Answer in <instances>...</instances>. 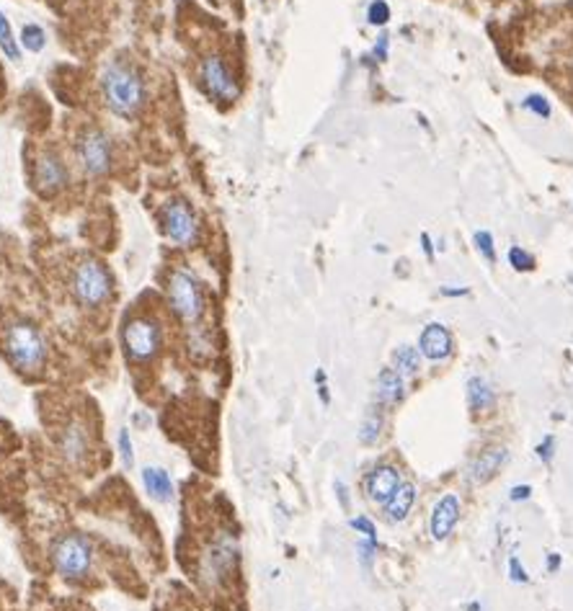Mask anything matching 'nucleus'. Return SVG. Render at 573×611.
Instances as JSON below:
<instances>
[{
	"label": "nucleus",
	"mask_w": 573,
	"mask_h": 611,
	"mask_svg": "<svg viewBox=\"0 0 573 611\" xmlns=\"http://www.w3.org/2000/svg\"><path fill=\"white\" fill-rule=\"evenodd\" d=\"M101 93H104L107 107L122 119H135L147 101V85H145L142 73L132 62H124V60H111L104 67Z\"/></svg>",
	"instance_id": "1"
},
{
	"label": "nucleus",
	"mask_w": 573,
	"mask_h": 611,
	"mask_svg": "<svg viewBox=\"0 0 573 611\" xmlns=\"http://www.w3.org/2000/svg\"><path fill=\"white\" fill-rule=\"evenodd\" d=\"M0 348L16 372L36 374L47 364V341L42 330L27 318H13L5 322L0 333Z\"/></svg>",
	"instance_id": "2"
},
{
	"label": "nucleus",
	"mask_w": 573,
	"mask_h": 611,
	"mask_svg": "<svg viewBox=\"0 0 573 611\" xmlns=\"http://www.w3.org/2000/svg\"><path fill=\"white\" fill-rule=\"evenodd\" d=\"M111 274L109 268L104 266L96 258H85L81 261L73 276H70V290L73 297L78 299V305L85 310H96L101 307L111 297Z\"/></svg>",
	"instance_id": "3"
},
{
	"label": "nucleus",
	"mask_w": 573,
	"mask_h": 611,
	"mask_svg": "<svg viewBox=\"0 0 573 611\" xmlns=\"http://www.w3.org/2000/svg\"><path fill=\"white\" fill-rule=\"evenodd\" d=\"M76 160L81 171L91 179H101L114 168V145L109 134L99 127H85L76 137Z\"/></svg>",
	"instance_id": "4"
},
{
	"label": "nucleus",
	"mask_w": 573,
	"mask_h": 611,
	"mask_svg": "<svg viewBox=\"0 0 573 611\" xmlns=\"http://www.w3.org/2000/svg\"><path fill=\"white\" fill-rule=\"evenodd\" d=\"M52 565L62 578H83L93 565V544L83 534H65L52 544Z\"/></svg>",
	"instance_id": "5"
},
{
	"label": "nucleus",
	"mask_w": 573,
	"mask_h": 611,
	"mask_svg": "<svg viewBox=\"0 0 573 611\" xmlns=\"http://www.w3.org/2000/svg\"><path fill=\"white\" fill-rule=\"evenodd\" d=\"M199 83H202L204 93L218 104H235L241 96L235 73L230 70L227 60L219 54H207L199 62Z\"/></svg>",
	"instance_id": "6"
},
{
	"label": "nucleus",
	"mask_w": 573,
	"mask_h": 611,
	"mask_svg": "<svg viewBox=\"0 0 573 611\" xmlns=\"http://www.w3.org/2000/svg\"><path fill=\"white\" fill-rule=\"evenodd\" d=\"M122 344H124V353L132 361H150L161 353L163 345V330L155 320L150 318H132L124 325L122 333Z\"/></svg>",
	"instance_id": "7"
},
{
	"label": "nucleus",
	"mask_w": 573,
	"mask_h": 611,
	"mask_svg": "<svg viewBox=\"0 0 573 611\" xmlns=\"http://www.w3.org/2000/svg\"><path fill=\"white\" fill-rule=\"evenodd\" d=\"M161 225H163L165 238L181 248H191L199 240V219L191 210L189 202L173 196L161 207Z\"/></svg>",
	"instance_id": "8"
},
{
	"label": "nucleus",
	"mask_w": 573,
	"mask_h": 611,
	"mask_svg": "<svg viewBox=\"0 0 573 611\" xmlns=\"http://www.w3.org/2000/svg\"><path fill=\"white\" fill-rule=\"evenodd\" d=\"M168 302L187 322H196L204 313V292L189 271H173L168 279Z\"/></svg>",
	"instance_id": "9"
},
{
	"label": "nucleus",
	"mask_w": 573,
	"mask_h": 611,
	"mask_svg": "<svg viewBox=\"0 0 573 611\" xmlns=\"http://www.w3.org/2000/svg\"><path fill=\"white\" fill-rule=\"evenodd\" d=\"M235 565H238V542H235V536L222 534L210 544V550L202 558V570H199L202 581L212 588L225 583L230 578V573L235 570Z\"/></svg>",
	"instance_id": "10"
},
{
	"label": "nucleus",
	"mask_w": 573,
	"mask_h": 611,
	"mask_svg": "<svg viewBox=\"0 0 573 611\" xmlns=\"http://www.w3.org/2000/svg\"><path fill=\"white\" fill-rule=\"evenodd\" d=\"M31 184L42 196H55L57 191L70 184V171L55 150L39 153L31 163Z\"/></svg>",
	"instance_id": "11"
},
{
	"label": "nucleus",
	"mask_w": 573,
	"mask_h": 611,
	"mask_svg": "<svg viewBox=\"0 0 573 611\" xmlns=\"http://www.w3.org/2000/svg\"><path fill=\"white\" fill-rule=\"evenodd\" d=\"M418 351L429 361H442L452 351V336L442 322H429L418 336Z\"/></svg>",
	"instance_id": "12"
},
{
	"label": "nucleus",
	"mask_w": 573,
	"mask_h": 611,
	"mask_svg": "<svg viewBox=\"0 0 573 611\" xmlns=\"http://www.w3.org/2000/svg\"><path fill=\"white\" fill-rule=\"evenodd\" d=\"M60 452L70 464H81L88 454V431L81 421H73L60 431Z\"/></svg>",
	"instance_id": "13"
},
{
	"label": "nucleus",
	"mask_w": 573,
	"mask_h": 611,
	"mask_svg": "<svg viewBox=\"0 0 573 611\" xmlns=\"http://www.w3.org/2000/svg\"><path fill=\"white\" fill-rule=\"evenodd\" d=\"M398 488H401V475H398L395 467L382 464V467H375V470L367 475V493H370V498H372L375 504H387Z\"/></svg>",
	"instance_id": "14"
},
{
	"label": "nucleus",
	"mask_w": 573,
	"mask_h": 611,
	"mask_svg": "<svg viewBox=\"0 0 573 611\" xmlns=\"http://www.w3.org/2000/svg\"><path fill=\"white\" fill-rule=\"evenodd\" d=\"M458 516H460V501L455 496L439 498V504L434 505V513H432V536L447 539L458 524Z\"/></svg>",
	"instance_id": "15"
},
{
	"label": "nucleus",
	"mask_w": 573,
	"mask_h": 611,
	"mask_svg": "<svg viewBox=\"0 0 573 611\" xmlns=\"http://www.w3.org/2000/svg\"><path fill=\"white\" fill-rule=\"evenodd\" d=\"M378 402L382 408H390L395 402H401L406 395V385H403V374H398L393 367H385L378 374Z\"/></svg>",
	"instance_id": "16"
},
{
	"label": "nucleus",
	"mask_w": 573,
	"mask_h": 611,
	"mask_svg": "<svg viewBox=\"0 0 573 611\" xmlns=\"http://www.w3.org/2000/svg\"><path fill=\"white\" fill-rule=\"evenodd\" d=\"M142 485H145V493L158 504H168L173 498V480L163 467H145L142 470Z\"/></svg>",
	"instance_id": "17"
},
{
	"label": "nucleus",
	"mask_w": 573,
	"mask_h": 611,
	"mask_svg": "<svg viewBox=\"0 0 573 611\" xmlns=\"http://www.w3.org/2000/svg\"><path fill=\"white\" fill-rule=\"evenodd\" d=\"M413 504H416V488L410 485V482H401V488L393 493V498L385 504V513H387V519L390 521H403L406 516L410 513V508H413Z\"/></svg>",
	"instance_id": "18"
},
{
	"label": "nucleus",
	"mask_w": 573,
	"mask_h": 611,
	"mask_svg": "<svg viewBox=\"0 0 573 611\" xmlns=\"http://www.w3.org/2000/svg\"><path fill=\"white\" fill-rule=\"evenodd\" d=\"M467 402H470V408L478 410V413L491 410L493 390L483 377H473V379L467 382Z\"/></svg>",
	"instance_id": "19"
},
{
	"label": "nucleus",
	"mask_w": 573,
	"mask_h": 611,
	"mask_svg": "<svg viewBox=\"0 0 573 611\" xmlns=\"http://www.w3.org/2000/svg\"><path fill=\"white\" fill-rule=\"evenodd\" d=\"M393 369L403 377H413L421 369V351L413 345H398L393 351Z\"/></svg>",
	"instance_id": "20"
},
{
	"label": "nucleus",
	"mask_w": 573,
	"mask_h": 611,
	"mask_svg": "<svg viewBox=\"0 0 573 611\" xmlns=\"http://www.w3.org/2000/svg\"><path fill=\"white\" fill-rule=\"evenodd\" d=\"M506 459V449H489V452H483V456L473 464V480L475 482H483V480H489L501 467V462Z\"/></svg>",
	"instance_id": "21"
},
{
	"label": "nucleus",
	"mask_w": 573,
	"mask_h": 611,
	"mask_svg": "<svg viewBox=\"0 0 573 611\" xmlns=\"http://www.w3.org/2000/svg\"><path fill=\"white\" fill-rule=\"evenodd\" d=\"M382 433V410L378 408V405H372L370 410H367V416H364V421H362V428H359V441L362 444H375L378 439H380Z\"/></svg>",
	"instance_id": "22"
},
{
	"label": "nucleus",
	"mask_w": 573,
	"mask_h": 611,
	"mask_svg": "<svg viewBox=\"0 0 573 611\" xmlns=\"http://www.w3.org/2000/svg\"><path fill=\"white\" fill-rule=\"evenodd\" d=\"M0 50L5 52L8 60H13V62L21 60V47H19L16 36H13V28L8 24V19L3 16V11H0Z\"/></svg>",
	"instance_id": "23"
},
{
	"label": "nucleus",
	"mask_w": 573,
	"mask_h": 611,
	"mask_svg": "<svg viewBox=\"0 0 573 611\" xmlns=\"http://www.w3.org/2000/svg\"><path fill=\"white\" fill-rule=\"evenodd\" d=\"M47 44V34L44 28L36 27V24H27L21 28V47H27L28 52H42Z\"/></svg>",
	"instance_id": "24"
},
{
	"label": "nucleus",
	"mask_w": 573,
	"mask_h": 611,
	"mask_svg": "<svg viewBox=\"0 0 573 611\" xmlns=\"http://www.w3.org/2000/svg\"><path fill=\"white\" fill-rule=\"evenodd\" d=\"M521 108L529 111V114H535V116H540V119H550L553 116V107H550V101H547L543 93H527L524 101H521Z\"/></svg>",
	"instance_id": "25"
},
{
	"label": "nucleus",
	"mask_w": 573,
	"mask_h": 611,
	"mask_svg": "<svg viewBox=\"0 0 573 611\" xmlns=\"http://www.w3.org/2000/svg\"><path fill=\"white\" fill-rule=\"evenodd\" d=\"M473 242L478 248V253L489 261V264H496V245H493V235L489 230H478L473 235Z\"/></svg>",
	"instance_id": "26"
},
{
	"label": "nucleus",
	"mask_w": 573,
	"mask_h": 611,
	"mask_svg": "<svg viewBox=\"0 0 573 611\" xmlns=\"http://www.w3.org/2000/svg\"><path fill=\"white\" fill-rule=\"evenodd\" d=\"M509 264H512L514 271L524 274V271H532V268H535V258H532L524 248L512 245V248H509Z\"/></svg>",
	"instance_id": "27"
},
{
	"label": "nucleus",
	"mask_w": 573,
	"mask_h": 611,
	"mask_svg": "<svg viewBox=\"0 0 573 611\" xmlns=\"http://www.w3.org/2000/svg\"><path fill=\"white\" fill-rule=\"evenodd\" d=\"M367 21L372 27H385L390 21V5L385 0H372L370 8H367Z\"/></svg>",
	"instance_id": "28"
},
{
	"label": "nucleus",
	"mask_w": 573,
	"mask_h": 611,
	"mask_svg": "<svg viewBox=\"0 0 573 611\" xmlns=\"http://www.w3.org/2000/svg\"><path fill=\"white\" fill-rule=\"evenodd\" d=\"M116 441H119V454H122V462H124V467H135V447H132V439H130V431L127 428H122L119 431V436H116Z\"/></svg>",
	"instance_id": "29"
},
{
	"label": "nucleus",
	"mask_w": 573,
	"mask_h": 611,
	"mask_svg": "<svg viewBox=\"0 0 573 611\" xmlns=\"http://www.w3.org/2000/svg\"><path fill=\"white\" fill-rule=\"evenodd\" d=\"M349 524H352V529H356V532L362 534L364 539H370V542H375V544H378V529H375V524H372L367 516H356V519H352Z\"/></svg>",
	"instance_id": "30"
},
{
	"label": "nucleus",
	"mask_w": 573,
	"mask_h": 611,
	"mask_svg": "<svg viewBox=\"0 0 573 611\" xmlns=\"http://www.w3.org/2000/svg\"><path fill=\"white\" fill-rule=\"evenodd\" d=\"M375 542H370V539H362L359 544H356V550H359V559H362V565L364 567H372V558H375Z\"/></svg>",
	"instance_id": "31"
},
{
	"label": "nucleus",
	"mask_w": 573,
	"mask_h": 611,
	"mask_svg": "<svg viewBox=\"0 0 573 611\" xmlns=\"http://www.w3.org/2000/svg\"><path fill=\"white\" fill-rule=\"evenodd\" d=\"M509 578H512L514 583H527V573H524L519 558H509Z\"/></svg>",
	"instance_id": "32"
},
{
	"label": "nucleus",
	"mask_w": 573,
	"mask_h": 611,
	"mask_svg": "<svg viewBox=\"0 0 573 611\" xmlns=\"http://www.w3.org/2000/svg\"><path fill=\"white\" fill-rule=\"evenodd\" d=\"M315 379H318V395H321V402L328 405V402H330V395H328L326 372H323V369H318V372H315Z\"/></svg>",
	"instance_id": "33"
},
{
	"label": "nucleus",
	"mask_w": 573,
	"mask_h": 611,
	"mask_svg": "<svg viewBox=\"0 0 573 611\" xmlns=\"http://www.w3.org/2000/svg\"><path fill=\"white\" fill-rule=\"evenodd\" d=\"M387 50H390V36L387 34H382V36H378V44H375V57L378 60H387Z\"/></svg>",
	"instance_id": "34"
},
{
	"label": "nucleus",
	"mask_w": 573,
	"mask_h": 611,
	"mask_svg": "<svg viewBox=\"0 0 573 611\" xmlns=\"http://www.w3.org/2000/svg\"><path fill=\"white\" fill-rule=\"evenodd\" d=\"M529 493H532V488H527V485H517V488L509 493V498H512V501H524V498H529Z\"/></svg>",
	"instance_id": "35"
},
{
	"label": "nucleus",
	"mask_w": 573,
	"mask_h": 611,
	"mask_svg": "<svg viewBox=\"0 0 573 611\" xmlns=\"http://www.w3.org/2000/svg\"><path fill=\"white\" fill-rule=\"evenodd\" d=\"M336 493H338V501H341V508H349V496H346V485L341 480H336Z\"/></svg>",
	"instance_id": "36"
},
{
	"label": "nucleus",
	"mask_w": 573,
	"mask_h": 611,
	"mask_svg": "<svg viewBox=\"0 0 573 611\" xmlns=\"http://www.w3.org/2000/svg\"><path fill=\"white\" fill-rule=\"evenodd\" d=\"M421 245H424V253H426V258H434V245H432V238L424 233L421 235Z\"/></svg>",
	"instance_id": "37"
},
{
	"label": "nucleus",
	"mask_w": 573,
	"mask_h": 611,
	"mask_svg": "<svg viewBox=\"0 0 573 611\" xmlns=\"http://www.w3.org/2000/svg\"><path fill=\"white\" fill-rule=\"evenodd\" d=\"M442 294H444V297H465V294H467V290H450V287H444V290H442Z\"/></svg>",
	"instance_id": "38"
},
{
	"label": "nucleus",
	"mask_w": 573,
	"mask_h": 611,
	"mask_svg": "<svg viewBox=\"0 0 573 611\" xmlns=\"http://www.w3.org/2000/svg\"><path fill=\"white\" fill-rule=\"evenodd\" d=\"M558 565H561V555H550L547 558V570H558Z\"/></svg>",
	"instance_id": "39"
},
{
	"label": "nucleus",
	"mask_w": 573,
	"mask_h": 611,
	"mask_svg": "<svg viewBox=\"0 0 573 611\" xmlns=\"http://www.w3.org/2000/svg\"><path fill=\"white\" fill-rule=\"evenodd\" d=\"M550 444H553V439H545V444L540 447V456H543L545 462L550 459V452H547V449H550Z\"/></svg>",
	"instance_id": "40"
},
{
	"label": "nucleus",
	"mask_w": 573,
	"mask_h": 611,
	"mask_svg": "<svg viewBox=\"0 0 573 611\" xmlns=\"http://www.w3.org/2000/svg\"><path fill=\"white\" fill-rule=\"evenodd\" d=\"M571 73H573V65H571Z\"/></svg>",
	"instance_id": "41"
}]
</instances>
